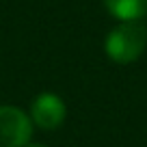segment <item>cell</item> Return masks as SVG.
<instances>
[{"mask_svg":"<svg viewBox=\"0 0 147 147\" xmlns=\"http://www.w3.org/2000/svg\"><path fill=\"white\" fill-rule=\"evenodd\" d=\"M32 136V119L18 106H0V147H24Z\"/></svg>","mask_w":147,"mask_h":147,"instance_id":"obj_2","label":"cell"},{"mask_svg":"<svg viewBox=\"0 0 147 147\" xmlns=\"http://www.w3.org/2000/svg\"><path fill=\"white\" fill-rule=\"evenodd\" d=\"M24 147H41V145H32V143H26Z\"/></svg>","mask_w":147,"mask_h":147,"instance_id":"obj_5","label":"cell"},{"mask_svg":"<svg viewBox=\"0 0 147 147\" xmlns=\"http://www.w3.org/2000/svg\"><path fill=\"white\" fill-rule=\"evenodd\" d=\"M145 20H147V11H145Z\"/></svg>","mask_w":147,"mask_h":147,"instance_id":"obj_6","label":"cell"},{"mask_svg":"<svg viewBox=\"0 0 147 147\" xmlns=\"http://www.w3.org/2000/svg\"><path fill=\"white\" fill-rule=\"evenodd\" d=\"M67 108L65 102L56 93H41L37 95L30 106V119L41 130H56L65 121Z\"/></svg>","mask_w":147,"mask_h":147,"instance_id":"obj_3","label":"cell"},{"mask_svg":"<svg viewBox=\"0 0 147 147\" xmlns=\"http://www.w3.org/2000/svg\"><path fill=\"white\" fill-rule=\"evenodd\" d=\"M104 7L113 18L121 22H132V20L145 18L147 0H104Z\"/></svg>","mask_w":147,"mask_h":147,"instance_id":"obj_4","label":"cell"},{"mask_svg":"<svg viewBox=\"0 0 147 147\" xmlns=\"http://www.w3.org/2000/svg\"><path fill=\"white\" fill-rule=\"evenodd\" d=\"M147 48V26L141 20L119 22L108 32L104 41V50L110 61L119 65L134 63Z\"/></svg>","mask_w":147,"mask_h":147,"instance_id":"obj_1","label":"cell"}]
</instances>
